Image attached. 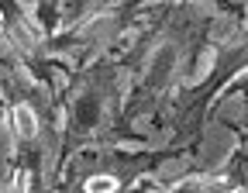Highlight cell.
<instances>
[{
    "label": "cell",
    "mask_w": 248,
    "mask_h": 193,
    "mask_svg": "<svg viewBox=\"0 0 248 193\" xmlns=\"http://www.w3.org/2000/svg\"><path fill=\"white\" fill-rule=\"evenodd\" d=\"M14 131L21 138H35L38 135V114L31 111V104H17L14 107Z\"/></svg>",
    "instance_id": "cell-1"
},
{
    "label": "cell",
    "mask_w": 248,
    "mask_h": 193,
    "mask_svg": "<svg viewBox=\"0 0 248 193\" xmlns=\"http://www.w3.org/2000/svg\"><path fill=\"white\" fill-rule=\"evenodd\" d=\"M117 176H107V173H97L86 179V193H117Z\"/></svg>",
    "instance_id": "cell-2"
}]
</instances>
